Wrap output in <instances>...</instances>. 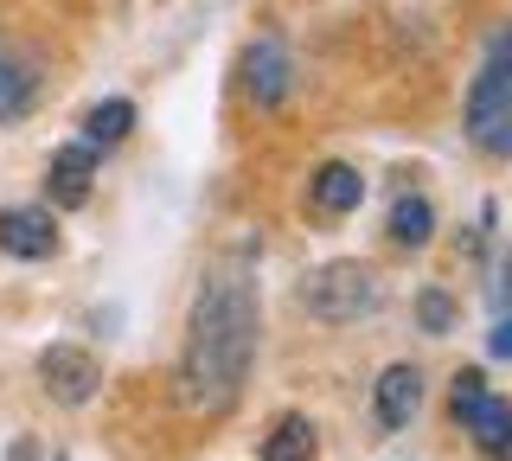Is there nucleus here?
Here are the masks:
<instances>
[{"mask_svg":"<svg viewBox=\"0 0 512 461\" xmlns=\"http://www.w3.org/2000/svg\"><path fill=\"white\" fill-rule=\"evenodd\" d=\"M468 135L487 154H512V33H500L468 84Z\"/></svg>","mask_w":512,"mask_h":461,"instance_id":"obj_3","label":"nucleus"},{"mask_svg":"<svg viewBox=\"0 0 512 461\" xmlns=\"http://www.w3.org/2000/svg\"><path fill=\"white\" fill-rule=\"evenodd\" d=\"M308 205H314L320 218H346V212H359V205H365V180H359V167H346V161L314 167V180H308Z\"/></svg>","mask_w":512,"mask_h":461,"instance_id":"obj_9","label":"nucleus"},{"mask_svg":"<svg viewBox=\"0 0 512 461\" xmlns=\"http://www.w3.org/2000/svg\"><path fill=\"white\" fill-rule=\"evenodd\" d=\"M416 321H423V333H448V321H455V301H448L442 289H423V295H416Z\"/></svg>","mask_w":512,"mask_h":461,"instance_id":"obj_15","label":"nucleus"},{"mask_svg":"<svg viewBox=\"0 0 512 461\" xmlns=\"http://www.w3.org/2000/svg\"><path fill=\"white\" fill-rule=\"evenodd\" d=\"M429 237H436V205H429L423 193H404V199L391 205V244L423 250Z\"/></svg>","mask_w":512,"mask_h":461,"instance_id":"obj_12","label":"nucleus"},{"mask_svg":"<svg viewBox=\"0 0 512 461\" xmlns=\"http://www.w3.org/2000/svg\"><path fill=\"white\" fill-rule=\"evenodd\" d=\"M448 404H455V423L468 429V436H474L493 461H512V410L487 391V378H480V372H455Z\"/></svg>","mask_w":512,"mask_h":461,"instance_id":"obj_4","label":"nucleus"},{"mask_svg":"<svg viewBox=\"0 0 512 461\" xmlns=\"http://www.w3.org/2000/svg\"><path fill=\"white\" fill-rule=\"evenodd\" d=\"M416 410H423V372H416V365H384V378H378V423L404 429Z\"/></svg>","mask_w":512,"mask_h":461,"instance_id":"obj_11","label":"nucleus"},{"mask_svg":"<svg viewBox=\"0 0 512 461\" xmlns=\"http://www.w3.org/2000/svg\"><path fill=\"white\" fill-rule=\"evenodd\" d=\"M237 77H244V97L256 109H282L288 90H295V58H288V45L276 33H256L244 45V58H237Z\"/></svg>","mask_w":512,"mask_h":461,"instance_id":"obj_6","label":"nucleus"},{"mask_svg":"<svg viewBox=\"0 0 512 461\" xmlns=\"http://www.w3.org/2000/svg\"><path fill=\"white\" fill-rule=\"evenodd\" d=\"M487 353H493V359H512V314H500V327H493Z\"/></svg>","mask_w":512,"mask_h":461,"instance_id":"obj_16","label":"nucleus"},{"mask_svg":"<svg viewBox=\"0 0 512 461\" xmlns=\"http://www.w3.org/2000/svg\"><path fill=\"white\" fill-rule=\"evenodd\" d=\"M90 180H96V148H90V141L58 148L52 167H45V193H52L58 205H84L90 199Z\"/></svg>","mask_w":512,"mask_h":461,"instance_id":"obj_10","label":"nucleus"},{"mask_svg":"<svg viewBox=\"0 0 512 461\" xmlns=\"http://www.w3.org/2000/svg\"><path fill=\"white\" fill-rule=\"evenodd\" d=\"M32 97H39V58L20 52V45L0 33V122L26 116Z\"/></svg>","mask_w":512,"mask_h":461,"instance_id":"obj_8","label":"nucleus"},{"mask_svg":"<svg viewBox=\"0 0 512 461\" xmlns=\"http://www.w3.org/2000/svg\"><path fill=\"white\" fill-rule=\"evenodd\" d=\"M295 301L320 327H352V321H365V314L384 308V282H378V269H365L352 257H333V263H320V269L301 276Z\"/></svg>","mask_w":512,"mask_h":461,"instance_id":"obj_2","label":"nucleus"},{"mask_svg":"<svg viewBox=\"0 0 512 461\" xmlns=\"http://www.w3.org/2000/svg\"><path fill=\"white\" fill-rule=\"evenodd\" d=\"M39 385H45L52 404L84 410L90 397H96V385H103V359H96L90 346H77V340H58V346H45V353H39Z\"/></svg>","mask_w":512,"mask_h":461,"instance_id":"obj_5","label":"nucleus"},{"mask_svg":"<svg viewBox=\"0 0 512 461\" xmlns=\"http://www.w3.org/2000/svg\"><path fill=\"white\" fill-rule=\"evenodd\" d=\"M256 365V282L244 263H224L199 282L186 314L173 397L186 417H231Z\"/></svg>","mask_w":512,"mask_h":461,"instance_id":"obj_1","label":"nucleus"},{"mask_svg":"<svg viewBox=\"0 0 512 461\" xmlns=\"http://www.w3.org/2000/svg\"><path fill=\"white\" fill-rule=\"evenodd\" d=\"M0 250L20 257V263H45L58 250L52 212H45V205H7V212H0Z\"/></svg>","mask_w":512,"mask_h":461,"instance_id":"obj_7","label":"nucleus"},{"mask_svg":"<svg viewBox=\"0 0 512 461\" xmlns=\"http://www.w3.org/2000/svg\"><path fill=\"white\" fill-rule=\"evenodd\" d=\"M7 461H39V449H32V442L20 436V442H13V449H7Z\"/></svg>","mask_w":512,"mask_h":461,"instance_id":"obj_17","label":"nucleus"},{"mask_svg":"<svg viewBox=\"0 0 512 461\" xmlns=\"http://www.w3.org/2000/svg\"><path fill=\"white\" fill-rule=\"evenodd\" d=\"M314 455H320V436L308 417H282L263 436V461H314Z\"/></svg>","mask_w":512,"mask_h":461,"instance_id":"obj_13","label":"nucleus"},{"mask_svg":"<svg viewBox=\"0 0 512 461\" xmlns=\"http://www.w3.org/2000/svg\"><path fill=\"white\" fill-rule=\"evenodd\" d=\"M128 129H135V103H128V97H109V103H96L84 116V141H90V148H116Z\"/></svg>","mask_w":512,"mask_h":461,"instance_id":"obj_14","label":"nucleus"}]
</instances>
